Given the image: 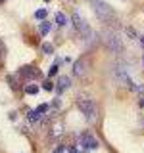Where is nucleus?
Instances as JSON below:
<instances>
[{
  "label": "nucleus",
  "mask_w": 144,
  "mask_h": 153,
  "mask_svg": "<svg viewBox=\"0 0 144 153\" xmlns=\"http://www.w3.org/2000/svg\"><path fill=\"white\" fill-rule=\"evenodd\" d=\"M117 80H119V82H121V84L129 86V88H133V86H134V84L131 82V79H129V75L125 73L123 69H119V71H117Z\"/></svg>",
  "instance_id": "obj_8"
},
{
  "label": "nucleus",
  "mask_w": 144,
  "mask_h": 153,
  "mask_svg": "<svg viewBox=\"0 0 144 153\" xmlns=\"http://www.w3.org/2000/svg\"><path fill=\"white\" fill-rule=\"evenodd\" d=\"M50 29H52V25L44 19V21L40 23V27H38V33H40V35H48V33H50Z\"/></svg>",
  "instance_id": "obj_13"
},
{
  "label": "nucleus",
  "mask_w": 144,
  "mask_h": 153,
  "mask_svg": "<svg viewBox=\"0 0 144 153\" xmlns=\"http://www.w3.org/2000/svg\"><path fill=\"white\" fill-rule=\"evenodd\" d=\"M0 2H6V0H0Z\"/></svg>",
  "instance_id": "obj_28"
},
{
  "label": "nucleus",
  "mask_w": 144,
  "mask_h": 153,
  "mask_svg": "<svg viewBox=\"0 0 144 153\" xmlns=\"http://www.w3.org/2000/svg\"><path fill=\"white\" fill-rule=\"evenodd\" d=\"M125 33H127V36H129V38H138V33L134 31L133 27H127V29H125Z\"/></svg>",
  "instance_id": "obj_16"
},
{
  "label": "nucleus",
  "mask_w": 144,
  "mask_h": 153,
  "mask_svg": "<svg viewBox=\"0 0 144 153\" xmlns=\"http://www.w3.org/2000/svg\"><path fill=\"white\" fill-rule=\"evenodd\" d=\"M4 57H6V48H4V44L0 42V63L4 61Z\"/></svg>",
  "instance_id": "obj_20"
},
{
  "label": "nucleus",
  "mask_w": 144,
  "mask_h": 153,
  "mask_svg": "<svg viewBox=\"0 0 144 153\" xmlns=\"http://www.w3.org/2000/svg\"><path fill=\"white\" fill-rule=\"evenodd\" d=\"M81 143H83L85 149H96V146H98L92 134H83V136H81Z\"/></svg>",
  "instance_id": "obj_5"
},
{
  "label": "nucleus",
  "mask_w": 144,
  "mask_h": 153,
  "mask_svg": "<svg viewBox=\"0 0 144 153\" xmlns=\"http://www.w3.org/2000/svg\"><path fill=\"white\" fill-rule=\"evenodd\" d=\"M54 153H64V147H62V146H58L56 149H54Z\"/></svg>",
  "instance_id": "obj_24"
},
{
  "label": "nucleus",
  "mask_w": 144,
  "mask_h": 153,
  "mask_svg": "<svg viewBox=\"0 0 144 153\" xmlns=\"http://www.w3.org/2000/svg\"><path fill=\"white\" fill-rule=\"evenodd\" d=\"M65 23H67V17H65V16H64V13H62V12H58V13H56V25L64 27Z\"/></svg>",
  "instance_id": "obj_14"
},
{
  "label": "nucleus",
  "mask_w": 144,
  "mask_h": 153,
  "mask_svg": "<svg viewBox=\"0 0 144 153\" xmlns=\"http://www.w3.org/2000/svg\"><path fill=\"white\" fill-rule=\"evenodd\" d=\"M133 90L136 94H140V96H144V84H138V86H133Z\"/></svg>",
  "instance_id": "obj_21"
},
{
  "label": "nucleus",
  "mask_w": 144,
  "mask_h": 153,
  "mask_svg": "<svg viewBox=\"0 0 144 153\" xmlns=\"http://www.w3.org/2000/svg\"><path fill=\"white\" fill-rule=\"evenodd\" d=\"M58 65H60V63H54V65L50 67V71H48V75H50V76H54L58 73Z\"/></svg>",
  "instance_id": "obj_23"
},
{
  "label": "nucleus",
  "mask_w": 144,
  "mask_h": 153,
  "mask_svg": "<svg viewBox=\"0 0 144 153\" xmlns=\"http://www.w3.org/2000/svg\"><path fill=\"white\" fill-rule=\"evenodd\" d=\"M46 16H48L46 10H37V12H35V17H37V19H40V21H44Z\"/></svg>",
  "instance_id": "obj_15"
},
{
  "label": "nucleus",
  "mask_w": 144,
  "mask_h": 153,
  "mask_svg": "<svg viewBox=\"0 0 144 153\" xmlns=\"http://www.w3.org/2000/svg\"><path fill=\"white\" fill-rule=\"evenodd\" d=\"M42 88L44 90H54V84H52L50 80H44V82H42Z\"/></svg>",
  "instance_id": "obj_22"
},
{
  "label": "nucleus",
  "mask_w": 144,
  "mask_h": 153,
  "mask_svg": "<svg viewBox=\"0 0 144 153\" xmlns=\"http://www.w3.org/2000/svg\"><path fill=\"white\" fill-rule=\"evenodd\" d=\"M8 84L12 86V90H19V88H21V84H19V79H17V75H8Z\"/></svg>",
  "instance_id": "obj_11"
},
{
  "label": "nucleus",
  "mask_w": 144,
  "mask_h": 153,
  "mask_svg": "<svg viewBox=\"0 0 144 153\" xmlns=\"http://www.w3.org/2000/svg\"><path fill=\"white\" fill-rule=\"evenodd\" d=\"M69 153H81V151L77 149V147H71V149H69Z\"/></svg>",
  "instance_id": "obj_25"
},
{
  "label": "nucleus",
  "mask_w": 144,
  "mask_h": 153,
  "mask_svg": "<svg viewBox=\"0 0 144 153\" xmlns=\"http://www.w3.org/2000/svg\"><path fill=\"white\" fill-rule=\"evenodd\" d=\"M71 21H73V29H75V31H79V33L85 31V29L88 27V25H86V21H85V17L81 16V13H73Z\"/></svg>",
  "instance_id": "obj_4"
},
{
  "label": "nucleus",
  "mask_w": 144,
  "mask_h": 153,
  "mask_svg": "<svg viewBox=\"0 0 144 153\" xmlns=\"http://www.w3.org/2000/svg\"><path fill=\"white\" fill-rule=\"evenodd\" d=\"M140 46H142V48H144V36H142V38H140Z\"/></svg>",
  "instance_id": "obj_26"
},
{
  "label": "nucleus",
  "mask_w": 144,
  "mask_h": 153,
  "mask_svg": "<svg viewBox=\"0 0 144 153\" xmlns=\"http://www.w3.org/2000/svg\"><path fill=\"white\" fill-rule=\"evenodd\" d=\"M73 75L79 76V79H85V76H86V65H85V61H75V63H73Z\"/></svg>",
  "instance_id": "obj_7"
},
{
  "label": "nucleus",
  "mask_w": 144,
  "mask_h": 153,
  "mask_svg": "<svg viewBox=\"0 0 144 153\" xmlns=\"http://www.w3.org/2000/svg\"><path fill=\"white\" fill-rule=\"evenodd\" d=\"M104 44L108 46V50L115 52V54L123 52V44H121V40H119V35L113 33V31H104Z\"/></svg>",
  "instance_id": "obj_3"
},
{
  "label": "nucleus",
  "mask_w": 144,
  "mask_h": 153,
  "mask_svg": "<svg viewBox=\"0 0 144 153\" xmlns=\"http://www.w3.org/2000/svg\"><path fill=\"white\" fill-rule=\"evenodd\" d=\"M69 86H71V79H69V76H60V79H58V84H56V92L58 94H62V92H65V90L67 88H69Z\"/></svg>",
  "instance_id": "obj_6"
},
{
  "label": "nucleus",
  "mask_w": 144,
  "mask_h": 153,
  "mask_svg": "<svg viewBox=\"0 0 144 153\" xmlns=\"http://www.w3.org/2000/svg\"><path fill=\"white\" fill-rule=\"evenodd\" d=\"M142 61H144V59H142Z\"/></svg>",
  "instance_id": "obj_30"
},
{
  "label": "nucleus",
  "mask_w": 144,
  "mask_h": 153,
  "mask_svg": "<svg viewBox=\"0 0 144 153\" xmlns=\"http://www.w3.org/2000/svg\"><path fill=\"white\" fill-rule=\"evenodd\" d=\"M21 73H23V75H27L29 79H37V76H40V71L35 69V67H31V65L21 67Z\"/></svg>",
  "instance_id": "obj_9"
},
{
  "label": "nucleus",
  "mask_w": 144,
  "mask_h": 153,
  "mask_svg": "<svg viewBox=\"0 0 144 153\" xmlns=\"http://www.w3.org/2000/svg\"><path fill=\"white\" fill-rule=\"evenodd\" d=\"M25 92H27V94H31V96H35V94H38V86H35V84H29Z\"/></svg>",
  "instance_id": "obj_17"
},
{
  "label": "nucleus",
  "mask_w": 144,
  "mask_h": 153,
  "mask_svg": "<svg viewBox=\"0 0 144 153\" xmlns=\"http://www.w3.org/2000/svg\"><path fill=\"white\" fill-rule=\"evenodd\" d=\"M42 52H44V54H52V52H54V48H52V44H42Z\"/></svg>",
  "instance_id": "obj_19"
},
{
  "label": "nucleus",
  "mask_w": 144,
  "mask_h": 153,
  "mask_svg": "<svg viewBox=\"0 0 144 153\" xmlns=\"http://www.w3.org/2000/svg\"><path fill=\"white\" fill-rule=\"evenodd\" d=\"M40 119H42V113H38L37 109H33V111L27 113V121H29V123H38Z\"/></svg>",
  "instance_id": "obj_10"
},
{
  "label": "nucleus",
  "mask_w": 144,
  "mask_h": 153,
  "mask_svg": "<svg viewBox=\"0 0 144 153\" xmlns=\"http://www.w3.org/2000/svg\"><path fill=\"white\" fill-rule=\"evenodd\" d=\"M62 130H64V126H62L60 123H54V126H52V130H50V138H60Z\"/></svg>",
  "instance_id": "obj_12"
},
{
  "label": "nucleus",
  "mask_w": 144,
  "mask_h": 153,
  "mask_svg": "<svg viewBox=\"0 0 144 153\" xmlns=\"http://www.w3.org/2000/svg\"><path fill=\"white\" fill-rule=\"evenodd\" d=\"M77 105H79L81 113L85 115L86 121H88V123H96V117H98V113H96V105H94V102L88 98V96H79Z\"/></svg>",
  "instance_id": "obj_1"
},
{
  "label": "nucleus",
  "mask_w": 144,
  "mask_h": 153,
  "mask_svg": "<svg viewBox=\"0 0 144 153\" xmlns=\"http://www.w3.org/2000/svg\"><path fill=\"white\" fill-rule=\"evenodd\" d=\"M140 107H144V98H142V102H140Z\"/></svg>",
  "instance_id": "obj_27"
},
{
  "label": "nucleus",
  "mask_w": 144,
  "mask_h": 153,
  "mask_svg": "<svg viewBox=\"0 0 144 153\" xmlns=\"http://www.w3.org/2000/svg\"><path fill=\"white\" fill-rule=\"evenodd\" d=\"M48 107H50V105H48V103H40V105H37V111H38V113H42V115H44V113L48 111Z\"/></svg>",
  "instance_id": "obj_18"
},
{
  "label": "nucleus",
  "mask_w": 144,
  "mask_h": 153,
  "mask_svg": "<svg viewBox=\"0 0 144 153\" xmlns=\"http://www.w3.org/2000/svg\"><path fill=\"white\" fill-rule=\"evenodd\" d=\"M44 2H50V0H44Z\"/></svg>",
  "instance_id": "obj_29"
},
{
  "label": "nucleus",
  "mask_w": 144,
  "mask_h": 153,
  "mask_svg": "<svg viewBox=\"0 0 144 153\" xmlns=\"http://www.w3.org/2000/svg\"><path fill=\"white\" fill-rule=\"evenodd\" d=\"M90 4H92V10L96 12V16L102 19V21L112 23L113 19H115V12H113V8H112V6H108L104 0H90Z\"/></svg>",
  "instance_id": "obj_2"
}]
</instances>
